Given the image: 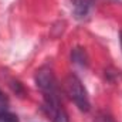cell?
<instances>
[{"mask_svg": "<svg viewBox=\"0 0 122 122\" xmlns=\"http://www.w3.org/2000/svg\"><path fill=\"white\" fill-rule=\"evenodd\" d=\"M36 84L43 92V95H57L58 94V85L57 80L53 74V71L48 67H43L36 74Z\"/></svg>", "mask_w": 122, "mask_h": 122, "instance_id": "cell-2", "label": "cell"}, {"mask_svg": "<svg viewBox=\"0 0 122 122\" xmlns=\"http://www.w3.org/2000/svg\"><path fill=\"white\" fill-rule=\"evenodd\" d=\"M43 108L53 122H68V115H67L65 109L62 108L58 94L57 95H46Z\"/></svg>", "mask_w": 122, "mask_h": 122, "instance_id": "cell-3", "label": "cell"}, {"mask_svg": "<svg viewBox=\"0 0 122 122\" xmlns=\"http://www.w3.org/2000/svg\"><path fill=\"white\" fill-rule=\"evenodd\" d=\"M0 122H19V119L14 114H10L6 111V112L0 114Z\"/></svg>", "mask_w": 122, "mask_h": 122, "instance_id": "cell-4", "label": "cell"}, {"mask_svg": "<svg viewBox=\"0 0 122 122\" xmlns=\"http://www.w3.org/2000/svg\"><path fill=\"white\" fill-rule=\"evenodd\" d=\"M64 87L65 91L68 94V97L71 98V101L81 109V111H90V99H88V94L87 90L84 88L81 80L75 75H68L64 81Z\"/></svg>", "mask_w": 122, "mask_h": 122, "instance_id": "cell-1", "label": "cell"}, {"mask_svg": "<svg viewBox=\"0 0 122 122\" xmlns=\"http://www.w3.org/2000/svg\"><path fill=\"white\" fill-rule=\"evenodd\" d=\"M95 122H115L112 118H109V117H107V115H99L97 119H95Z\"/></svg>", "mask_w": 122, "mask_h": 122, "instance_id": "cell-6", "label": "cell"}, {"mask_svg": "<svg viewBox=\"0 0 122 122\" xmlns=\"http://www.w3.org/2000/svg\"><path fill=\"white\" fill-rule=\"evenodd\" d=\"M7 107H9V101H7V98L4 97V94L0 91V114H1V112H6Z\"/></svg>", "mask_w": 122, "mask_h": 122, "instance_id": "cell-5", "label": "cell"}, {"mask_svg": "<svg viewBox=\"0 0 122 122\" xmlns=\"http://www.w3.org/2000/svg\"><path fill=\"white\" fill-rule=\"evenodd\" d=\"M121 46H122V33H121Z\"/></svg>", "mask_w": 122, "mask_h": 122, "instance_id": "cell-7", "label": "cell"}]
</instances>
